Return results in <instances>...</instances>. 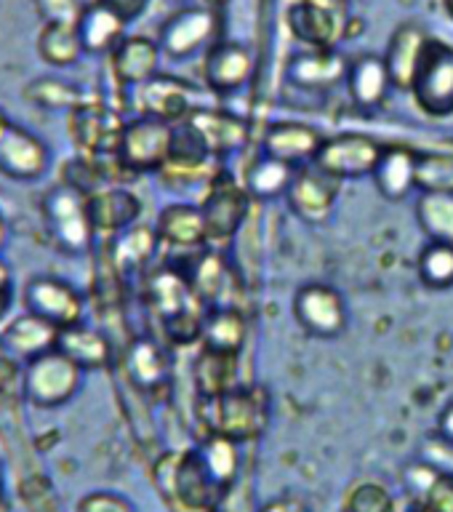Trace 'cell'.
<instances>
[{
	"instance_id": "1",
	"label": "cell",
	"mask_w": 453,
	"mask_h": 512,
	"mask_svg": "<svg viewBox=\"0 0 453 512\" xmlns=\"http://www.w3.org/2000/svg\"><path fill=\"white\" fill-rule=\"evenodd\" d=\"M147 310L160 328L163 342L174 347H190L200 342L208 304L195 291L190 278L171 264H163L144 280Z\"/></svg>"
},
{
	"instance_id": "2",
	"label": "cell",
	"mask_w": 453,
	"mask_h": 512,
	"mask_svg": "<svg viewBox=\"0 0 453 512\" xmlns=\"http://www.w3.org/2000/svg\"><path fill=\"white\" fill-rule=\"evenodd\" d=\"M270 395L259 384H238L227 392L198 398V422L206 435L248 443L264 435L272 416Z\"/></svg>"
},
{
	"instance_id": "3",
	"label": "cell",
	"mask_w": 453,
	"mask_h": 512,
	"mask_svg": "<svg viewBox=\"0 0 453 512\" xmlns=\"http://www.w3.org/2000/svg\"><path fill=\"white\" fill-rule=\"evenodd\" d=\"M152 478L160 496L182 512H216L227 499V494L208 475L198 448L160 454Z\"/></svg>"
},
{
	"instance_id": "4",
	"label": "cell",
	"mask_w": 453,
	"mask_h": 512,
	"mask_svg": "<svg viewBox=\"0 0 453 512\" xmlns=\"http://www.w3.org/2000/svg\"><path fill=\"white\" fill-rule=\"evenodd\" d=\"M40 214L46 224L48 240L64 256H83L91 251L96 238L88 216L86 195L70 184H54L40 200Z\"/></svg>"
},
{
	"instance_id": "5",
	"label": "cell",
	"mask_w": 453,
	"mask_h": 512,
	"mask_svg": "<svg viewBox=\"0 0 453 512\" xmlns=\"http://www.w3.org/2000/svg\"><path fill=\"white\" fill-rule=\"evenodd\" d=\"M83 368L64 355L62 350H48L30 363H24L22 392L35 408L51 411V408L67 406L80 392L83 384Z\"/></svg>"
},
{
	"instance_id": "6",
	"label": "cell",
	"mask_w": 453,
	"mask_h": 512,
	"mask_svg": "<svg viewBox=\"0 0 453 512\" xmlns=\"http://www.w3.org/2000/svg\"><path fill=\"white\" fill-rule=\"evenodd\" d=\"M174 123L136 115L126 120L118 147V166L128 174H160L171 155Z\"/></svg>"
},
{
	"instance_id": "7",
	"label": "cell",
	"mask_w": 453,
	"mask_h": 512,
	"mask_svg": "<svg viewBox=\"0 0 453 512\" xmlns=\"http://www.w3.org/2000/svg\"><path fill=\"white\" fill-rule=\"evenodd\" d=\"M384 147L387 144H382L371 134L342 131V134L323 139L318 155L312 160V166H318L323 174L334 176L339 182L363 179V176H374L376 163L382 158Z\"/></svg>"
},
{
	"instance_id": "8",
	"label": "cell",
	"mask_w": 453,
	"mask_h": 512,
	"mask_svg": "<svg viewBox=\"0 0 453 512\" xmlns=\"http://www.w3.org/2000/svg\"><path fill=\"white\" fill-rule=\"evenodd\" d=\"M70 115V136L83 155L94 158H115L126 120L120 118L118 107L96 99H83Z\"/></svg>"
},
{
	"instance_id": "9",
	"label": "cell",
	"mask_w": 453,
	"mask_h": 512,
	"mask_svg": "<svg viewBox=\"0 0 453 512\" xmlns=\"http://www.w3.org/2000/svg\"><path fill=\"white\" fill-rule=\"evenodd\" d=\"M248 208H251V195L243 184H238L230 174L214 176V182L208 184V192L200 211L206 219V235L211 246H222L230 243L248 219Z\"/></svg>"
},
{
	"instance_id": "10",
	"label": "cell",
	"mask_w": 453,
	"mask_h": 512,
	"mask_svg": "<svg viewBox=\"0 0 453 512\" xmlns=\"http://www.w3.org/2000/svg\"><path fill=\"white\" fill-rule=\"evenodd\" d=\"M24 312L38 315L46 323L62 328L78 326L86 318V299L70 280L59 275H35L22 291Z\"/></svg>"
},
{
	"instance_id": "11",
	"label": "cell",
	"mask_w": 453,
	"mask_h": 512,
	"mask_svg": "<svg viewBox=\"0 0 453 512\" xmlns=\"http://www.w3.org/2000/svg\"><path fill=\"white\" fill-rule=\"evenodd\" d=\"M411 94L432 118L453 115V48L448 43L430 38Z\"/></svg>"
},
{
	"instance_id": "12",
	"label": "cell",
	"mask_w": 453,
	"mask_h": 512,
	"mask_svg": "<svg viewBox=\"0 0 453 512\" xmlns=\"http://www.w3.org/2000/svg\"><path fill=\"white\" fill-rule=\"evenodd\" d=\"M131 91H134L131 104L136 107V115L166 120V123H182L198 107H203L198 88L171 75H160V72Z\"/></svg>"
},
{
	"instance_id": "13",
	"label": "cell",
	"mask_w": 453,
	"mask_h": 512,
	"mask_svg": "<svg viewBox=\"0 0 453 512\" xmlns=\"http://www.w3.org/2000/svg\"><path fill=\"white\" fill-rule=\"evenodd\" d=\"M294 318L310 336L318 339H336L347 328V304L344 296L328 283L312 280L296 288Z\"/></svg>"
},
{
	"instance_id": "14",
	"label": "cell",
	"mask_w": 453,
	"mask_h": 512,
	"mask_svg": "<svg viewBox=\"0 0 453 512\" xmlns=\"http://www.w3.org/2000/svg\"><path fill=\"white\" fill-rule=\"evenodd\" d=\"M219 19L211 8L187 6L168 16L166 24L160 27L158 43L160 51L168 59H190L206 46L216 43V27Z\"/></svg>"
},
{
	"instance_id": "15",
	"label": "cell",
	"mask_w": 453,
	"mask_h": 512,
	"mask_svg": "<svg viewBox=\"0 0 453 512\" xmlns=\"http://www.w3.org/2000/svg\"><path fill=\"white\" fill-rule=\"evenodd\" d=\"M123 374L131 387L158 398L171 387V358L155 336H136L123 350Z\"/></svg>"
},
{
	"instance_id": "16",
	"label": "cell",
	"mask_w": 453,
	"mask_h": 512,
	"mask_svg": "<svg viewBox=\"0 0 453 512\" xmlns=\"http://www.w3.org/2000/svg\"><path fill=\"white\" fill-rule=\"evenodd\" d=\"M203 78L211 94H238L254 78V51L240 40H216L208 46Z\"/></svg>"
},
{
	"instance_id": "17",
	"label": "cell",
	"mask_w": 453,
	"mask_h": 512,
	"mask_svg": "<svg viewBox=\"0 0 453 512\" xmlns=\"http://www.w3.org/2000/svg\"><path fill=\"white\" fill-rule=\"evenodd\" d=\"M339 179L323 174L318 166H299L294 182L286 192L288 208L294 211L296 219L307 224H323L334 214L336 198H339Z\"/></svg>"
},
{
	"instance_id": "18",
	"label": "cell",
	"mask_w": 453,
	"mask_h": 512,
	"mask_svg": "<svg viewBox=\"0 0 453 512\" xmlns=\"http://www.w3.org/2000/svg\"><path fill=\"white\" fill-rule=\"evenodd\" d=\"M51 166V150L38 134L11 123L0 139V176L14 182H38Z\"/></svg>"
},
{
	"instance_id": "19",
	"label": "cell",
	"mask_w": 453,
	"mask_h": 512,
	"mask_svg": "<svg viewBox=\"0 0 453 512\" xmlns=\"http://www.w3.org/2000/svg\"><path fill=\"white\" fill-rule=\"evenodd\" d=\"M350 62L336 48H307L286 64V83L307 94H326L344 86Z\"/></svg>"
},
{
	"instance_id": "20",
	"label": "cell",
	"mask_w": 453,
	"mask_h": 512,
	"mask_svg": "<svg viewBox=\"0 0 453 512\" xmlns=\"http://www.w3.org/2000/svg\"><path fill=\"white\" fill-rule=\"evenodd\" d=\"M195 134L203 139L216 160H224L240 152L248 142V120L238 112L216 104H203L187 118Z\"/></svg>"
},
{
	"instance_id": "21",
	"label": "cell",
	"mask_w": 453,
	"mask_h": 512,
	"mask_svg": "<svg viewBox=\"0 0 453 512\" xmlns=\"http://www.w3.org/2000/svg\"><path fill=\"white\" fill-rule=\"evenodd\" d=\"M86 203L96 235H107V238L139 224V216H142L139 195L120 184H104L102 190L88 195Z\"/></svg>"
},
{
	"instance_id": "22",
	"label": "cell",
	"mask_w": 453,
	"mask_h": 512,
	"mask_svg": "<svg viewBox=\"0 0 453 512\" xmlns=\"http://www.w3.org/2000/svg\"><path fill=\"white\" fill-rule=\"evenodd\" d=\"M326 136L315 126L296 123V120H278L264 128L262 152L270 158H278L288 166H310L318 155L320 144Z\"/></svg>"
},
{
	"instance_id": "23",
	"label": "cell",
	"mask_w": 453,
	"mask_h": 512,
	"mask_svg": "<svg viewBox=\"0 0 453 512\" xmlns=\"http://www.w3.org/2000/svg\"><path fill=\"white\" fill-rule=\"evenodd\" d=\"M427 43H430V35L419 22H403L398 30L392 32L387 51L382 54L387 70H390L392 88L411 91L424 51H427Z\"/></svg>"
},
{
	"instance_id": "24",
	"label": "cell",
	"mask_w": 453,
	"mask_h": 512,
	"mask_svg": "<svg viewBox=\"0 0 453 512\" xmlns=\"http://www.w3.org/2000/svg\"><path fill=\"white\" fill-rule=\"evenodd\" d=\"M160 43L158 40L142 38V35H126L118 48L110 54L112 78L120 88H136L158 75L160 64Z\"/></svg>"
},
{
	"instance_id": "25",
	"label": "cell",
	"mask_w": 453,
	"mask_h": 512,
	"mask_svg": "<svg viewBox=\"0 0 453 512\" xmlns=\"http://www.w3.org/2000/svg\"><path fill=\"white\" fill-rule=\"evenodd\" d=\"M344 88L360 110H379L390 96L392 80L382 54H360L350 59Z\"/></svg>"
},
{
	"instance_id": "26",
	"label": "cell",
	"mask_w": 453,
	"mask_h": 512,
	"mask_svg": "<svg viewBox=\"0 0 453 512\" xmlns=\"http://www.w3.org/2000/svg\"><path fill=\"white\" fill-rule=\"evenodd\" d=\"M59 328L46 323L32 312H22L19 318L8 320L0 331V347L6 350L8 358L19 363H30L48 350H56Z\"/></svg>"
},
{
	"instance_id": "27",
	"label": "cell",
	"mask_w": 453,
	"mask_h": 512,
	"mask_svg": "<svg viewBox=\"0 0 453 512\" xmlns=\"http://www.w3.org/2000/svg\"><path fill=\"white\" fill-rule=\"evenodd\" d=\"M176 270H182L190 283L195 286L200 296H203V302L208 307H216V302L222 299L227 286H230L232 280V264L227 262V256L222 251H216V248H192L187 251V262L176 264L168 262Z\"/></svg>"
},
{
	"instance_id": "28",
	"label": "cell",
	"mask_w": 453,
	"mask_h": 512,
	"mask_svg": "<svg viewBox=\"0 0 453 512\" xmlns=\"http://www.w3.org/2000/svg\"><path fill=\"white\" fill-rule=\"evenodd\" d=\"M286 24L296 40H302L307 48H336V40L344 32V16L334 14L323 6H315L310 0H296L288 8Z\"/></svg>"
},
{
	"instance_id": "29",
	"label": "cell",
	"mask_w": 453,
	"mask_h": 512,
	"mask_svg": "<svg viewBox=\"0 0 453 512\" xmlns=\"http://www.w3.org/2000/svg\"><path fill=\"white\" fill-rule=\"evenodd\" d=\"M163 246L158 238L155 227H144V224H134L128 230L112 235L107 243V256H110L112 267L120 275V280L136 278L139 272L147 270V264L152 262V256L158 254V248Z\"/></svg>"
},
{
	"instance_id": "30",
	"label": "cell",
	"mask_w": 453,
	"mask_h": 512,
	"mask_svg": "<svg viewBox=\"0 0 453 512\" xmlns=\"http://www.w3.org/2000/svg\"><path fill=\"white\" fill-rule=\"evenodd\" d=\"M155 232L160 243L174 251H192L208 243L203 211L192 203H171L163 208L155 219Z\"/></svg>"
},
{
	"instance_id": "31",
	"label": "cell",
	"mask_w": 453,
	"mask_h": 512,
	"mask_svg": "<svg viewBox=\"0 0 453 512\" xmlns=\"http://www.w3.org/2000/svg\"><path fill=\"white\" fill-rule=\"evenodd\" d=\"M416 158L419 150L406 144H387L376 163L374 182L382 198L398 203L416 190Z\"/></svg>"
},
{
	"instance_id": "32",
	"label": "cell",
	"mask_w": 453,
	"mask_h": 512,
	"mask_svg": "<svg viewBox=\"0 0 453 512\" xmlns=\"http://www.w3.org/2000/svg\"><path fill=\"white\" fill-rule=\"evenodd\" d=\"M56 350H62L70 360H75L83 371H99L112 363V342L110 336L99 328L88 326L86 320L78 326L62 328L56 339Z\"/></svg>"
},
{
	"instance_id": "33",
	"label": "cell",
	"mask_w": 453,
	"mask_h": 512,
	"mask_svg": "<svg viewBox=\"0 0 453 512\" xmlns=\"http://www.w3.org/2000/svg\"><path fill=\"white\" fill-rule=\"evenodd\" d=\"M126 24V19L118 11H112L102 0L86 6V11H83L78 22L83 51L94 56L112 54L118 48L120 40L126 38Z\"/></svg>"
},
{
	"instance_id": "34",
	"label": "cell",
	"mask_w": 453,
	"mask_h": 512,
	"mask_svg": "<svg viewBox=\"0 0 453 512\" xmlns=\"http://www.w3.org/2000/svg\"><path fill=\"white\" fill-rule=\"evenodd\" d=\"M246 318L235 304H216L208 307L206 323H203V336H200V347L224 355H240L243 344H246Z\"/></svg>"
},
{
	"instance_id": "35",
	"label": "cell",
	"mask_w": 453,
	"mask_h": 512,
	"mask_svg": "<svg viewBox=\"0 0 453 512\" xmlns=\"http://www.w3.org/2000/svg\"><path fill=\"white\" fill-rule=\"evenodd\" d=\"M192 382H195L198 398H211V395L238 387V355H224V352L200 347L195 366H192Z\"/></svg>"
},
{
	"instance_id": "36",
	"label": "cell",
	"mask_w": 453,
	"mask_h": 512,
	"mask_svg": "<svg viewBox=\"0 0 453 512\" xmlns=\"http://www.w3.org/2000/svg\"><path fill=\"white\" fill-rule=\"evenodd\" d=\"M296 166H288L283 160L270 158L264 155L256 158L246 171V182L243 187L248 190V195L254 200H275V198H286L288 187L294 182Z\"/></svg>"
},
{
	"instance_id": "37",
	"label": "cell",
	"mask_w": 453,
	"mask_h": 512,
	"mask_svg": "<svg viewBox=\"0 0 453 512\" xmlns=\"http://www.w3.org/2000/svg\"><path fill=\"white\" fill-rule=\"evenodd\" d=\"M198 454L206 464L208 475L214 478V483L222 488L224 494H230L235 480H238V467H240V454L238 443L222 435H203L198 446Z\"/></svg>"
},
{
	"instance_id": "38",
	"label": "cell",
	"mask_w": 453,
	"mask_h": 512,
	"mask_svg": "<svg viewBox=\"0 0 453 512\" xmlns=\"http://www.w3.org/2000/svg\"><path fill=\"white\" fill-rule=\"evenodd\" d=\"M38 54L40 59L51 67H72L78 62L83 51L80 32L75 24H43L38 35Z\"/></svg>"
},
{
	"instance_id": "39",
	"label": "cell",
	"mask_w": 453,
	"mask_h": 512,
	"mask_svg": "<svg viewBox=\"0 0 453 512\" xmlns=\"http://www.w3.org/2000/svg\"><path fill=\"white\" fill-rule=\"evenodd\" d=\"M24 99L46 112H72L86 99V94L75 83H67L54 75H43L24 88Z\"/></svg>"
},
{
	"instance_id": "40",
	"label": "cell",
	"mask_w": 453,
	"mask_h": 512,
	"mask_svg": "<svg viewBox=\"0 0 453 512\" xmlns=\"http://www.w3.org/2000/svg\"><path fill=\"white\" fill-rule=\"evenodd\" d=\"M416 222L430 240L453 243V195L451 192H422L416 200Z\"/></svg>"
},
{
	"instance_id": "41",
	"label": "cell",
	"mask_w": 453,
	"mask_h": 512,
	"mask_svg": "<svg viewBox=\"0 0 453 512\" xmlns=\"http://www.w3.org/2000/svg\"><path fill=\"white\" fill-rule=\"evenodd\" d=\"M416 270L424 286L432 291L453 288V243L427 240V246L419 251V259H416Z\"/></svg>"
},
{
	"instance_id": "42",
	"label": "cell",
	"mask_w": 453,
	"mask_h": 512,
	"mask_svg": "<svg viewBox=\"0 0 453 512\" xmlns=\"http://www.w3.org/2000/svg\"><path fill=\"white\" fill-rule=\"evenodd\" d=\"M416 190L451 192L453 195V152L419 150V158H416Z\"/></svg>"
},
{
	"instance_id": "43",
	"label": "cell",
	"mask_w": 453,
	"mask_h": 512,
	"mask_svg": "<svg viewBox=\"0 0 453 512\" xmlns=\"http://www.w3.org/2000/svg\"><path fill=\"white\" fill-rule=\"evenodd\" d=\"M342 512H398V504L382 483L360 480L344 496Z\"/></svg>"
},
{
	"instance_id": "44",
	"label": "cell",
	"mask_w": 453,
	"mask_h": 512,
	"mask_svg": "<svg viewBox=\"0 0 453 512\" xmlns=\"http://www.w3.org/2000/svg\"><path fill=\"white\" fill-rule=\"evenodd\" d=\"M422 512H453V472H435L422 494Z\"/></svg>"
},
{
	"instance_id": "45",
	"label": "cell",
	"mask_w": 453,
	"mask_h": 512,
	"mask_svg": "<svg viewBox=\"0 0 453 512\" xmlns=\"http://www.w3.org/2000/svg\"><path fill=\"white\" fill-rule=\"evenodd\" d=\"M35 6H38V14L43 16L46 24H75V27L86 11L80 0H35Z\"/></svg>"
},
{
	"instance_id": "46",
	"label": "cell",
	"mask_w": 453,
	"mask_h": 512,
	"mask_svg": "<svg viewBox=\"0 0 453 512\" xmlns=\"http://www.w3.org/2000/svg\"><path fill=\"white\" fill-rule=\"evenodd\" d=\"M75 512H136V510L126 496L115 494V491H94V494H86L83 499H80Z\"/></svg>"
},
{
	"instance_id": "47",
	"label": "cell",
	"mask_w": 453,
	"mask_h": 512,
	"mask_svg": "<svg viewBox=\"0 0 453 512\" xmlns=\"http://www.w3.org/2000/svg\"><path fill=\"white\" fill-rule=\"evenodd\" d=\"M102 3H107L112 11H118L126 22H134V19L144 14V8H147L150 0H102Z\"/></svg>"
},
{
	"instance_id": "48",
	"label": "cell",
	"mask_w": 453,
	"mask_h": 512,
	"mask_svg": "<svg viewBox=\"0 0 453 512\" xmlns=\"http://www.w3.org/2000/svg\"><path fill=\"white\" fill-rule=\"evenodd\" d=\"M259 512H310V507L302 499H296V496H278V499L264 504Z\"/></svg>"
},
{
	"instance_id": "49",
	"label": "cell",
	"mask_w": 453,
	"mask_h": 512,
	"mask_svg": "<svg viewBox=\"0 0 453 512\" xmlns=\"http://www.w3.org/2000/svg\"><path fill=\"white\" fill-rule=\"evenodd\" d=\"M438 435L446 440L448 446H453V400L448 403L438 416Z\"/></svg>"
},
{
	"instance_id": "50",
	"label": "cell",
	"mask_w": 453,
	"mask_h": 512,
	"mask_svg": "<svg viewBox=\"0 0 453 512\" xmlns=\"http://www.w3.org/2000/svg\"><path fill=\"white\" fill-rule=\"evenodd\" d=\"M8 296H14V275L6 259L0 256V299H8Z\"/></svg>"
},
{
	"instance_id": "51",
	"label": "cell",
	"mask_w": 453,
	"mask_h": 512,
	"mask_svg": "<svg viewBox=\"0 0 453 512\" xmlns=\"http://www.w3.org/2000/svg\"><path fill=\"white\" fill-rule=\"evenodd\" d=\"M310 3L328 8V11H334L339 16H347V0H310Z\"/></svg>"
},
{
	"instance_id": "52",
	"label": "cell",
	"mask_w": 453,
	"mask_h": 512,
	"mask_svg": "<svg viewBox=\"0 0 453 512\" xmlns=\"http://www.w3.org/2000/svg\"><path fill=\"white\" fill-rule=\"evenodd\" d=\"M11 307H14V296H8V299H0V323L8 318Z\"/></svg>"
},
{
	"instance_id": "53",
	"label": "cell",
	"mask_w": 453,
	"mask_h": 512,
	"mask_svg": "<svg viewBox=\"0 0 453 512\" xmlns=\"http://www.w3.org/2000/svg\"><path fill=\"white\" fill-rule=\"evenodd\" d=\"M6 243H8V224H6V219L0 216V254H3Z\"/></svg>"
},
{
	"instance_id": "54",
	"label": "cell",
	"mask_w": 453,
	"mask_h": 512,
	"mask_svg": "<svg viewBox=\"0 0 453 512\" xmlns=\"http://www.w3.org/2000/svg\"><path fill=\"white\" fill-rule=\"evenodd\" d=\"M11 123H14V120L8 118V112L3 110V107H0V139H3V134H6Z\"/></svg>"
},
{
	"instance_id": "55",
	"label": "cell",
	"mask_w": 453,
	"mask_h": 512,
	"mask_svg": "<svg viewBox=\"0 0 453 512\" xmlns=\"http://www.w3.org/2000/svg\"><path fill=\"white\" fill-rule=\"evenodd\" d=\"M0 512H8V494L6 483H3V475H0Z\"/></svg>"
},
{
	"instance_id": "56",
	"label": "cell",
	"mask_w": 453,
	"mask_h": 512,
	"mask_svg": "<svg viewBox=\"0 0 453 512\" xmlns=\"http://www.w3.org/2000/svg\"><path fill=\"white\" fill-rule=\"evenodd\" d=\"M448 3H451V8H453V0H448Z\"/></svg>"
},
{
	"instance_id": "57",
	"label": "cell",
	"mask_w": 453,
	"mask_h": 512,
	"mask_svg": "<svg viewBox=\"0 0 453 512\" xmlns=\"http://www.w3.org/2000/svg\"><path fill=\"white\" fill-rule=\"evenodd\" d=\"M182 3H184V0H182Z\"/></svg>"
}]
</instances>
